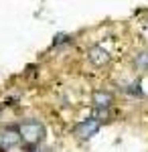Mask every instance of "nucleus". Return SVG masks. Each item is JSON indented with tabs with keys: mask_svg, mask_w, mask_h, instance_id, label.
<instances>
[{
	"mask_svg": "<svg viewBox=\"0 0 148 152\" xmlns=\"http://www.w3.org/2000/svg\"><path fill=\"white\" fill-rule=\"evenodd\" d=\"M18 132H21V138L26 144H39L47 134L45 126L41 122H23L18 126Z\"/></svg>",
	"mask_w": 148,
	"mask_h": 152,
	"instance_id": "obj_1",
	"label": "nucleus"
},
{
	"mask_svg": "<svg viewBox=\"0 0 148 152\" xmlns=\"http://www.w3.org/2000/svg\"><path fill=\"white\" fill-rule=\"evenodd\" d=\"M97 130H100V120H97V118H89V120L81 122L75 132H77V136H79V138L87 140V138H91Z\"/></svg>",
	"mask_w": 148,
	"mask_h": 152,
	"instance_id": "obj_2",
	"label": "nucleus"
},
{
	"mask_svg": "<svg viewBox=\"0 0 148 152\" xmlns=\"http://www.w3.org/2000/svg\"><path fill=\"white\" fill-rule=\"evenodd\" d=\"M21 140L23 138H21V132L18 130H14V128L0 130V146L2 148H12V146H16Z\"/></svg>",
	"mask_w": 148,
	"mask_h": 152,
	"instance_id": "obj_3",
	"label": "nucleus"
},
{
	"mask_svg": "<svg viewBox=\"0 0 148 152\" xmlns=\"http://www.w3.org/2000/svg\"><path fill=\"white\" fill-rule=\"evenodd\" d=\"M89 59H91V63H95V65H106L110 61V55L102 47H93L89 51Z\"/></svg>",
	"mask_w": 148,
	"mask_h": 152,
	"instance_id": "obj_4",
	"label": "nucleus"
},
{
	"mask_svg": "<svg viewBox=\"0 0 148 152\" xmlns=\"http://www.w3.org/2000/svg\"><path fill=\"white\" fill-rule=\"evenodd\" d=\"M110 104H112V95H110V94L97 91V94L93 95V105H95V107H100V110H106V107H110Z\"/></svg>",
	"mask_w": 148,
	"mask_h": 152,
	"instance_id": "obj_5",
	"label": "nucleus"
},
{
	"mask_svg": "<svg viewBox=\"0 0 148 152\" xmlns=\"http://www.w3.org/2000/svg\"><path fill=\"white\" fill-rule=\"evenodd\" d=\"M136 67L142 71H148V51H144V53H140L136 57Z\"/></svg>",
	"mask_w": 148,
	"mask_h": 152,
	"instance_id": "obj_6",
	"label": "nucleus"
},
{
	"mask_svg": "<svg viewBox=\"0 0 148 152\" xmlns=\"http://www.w3.org/2000/svg\"><path fill=\"white\" fill-rule=\"evenodd\" d=\"M33 152H53L51 148H37V150H33Z\"/></svg>",
	"mask_w": 148,
	"mask_h": 152,
	"instance_id": "obj_7",
	"label": "nucleus"
}]
</instances>
